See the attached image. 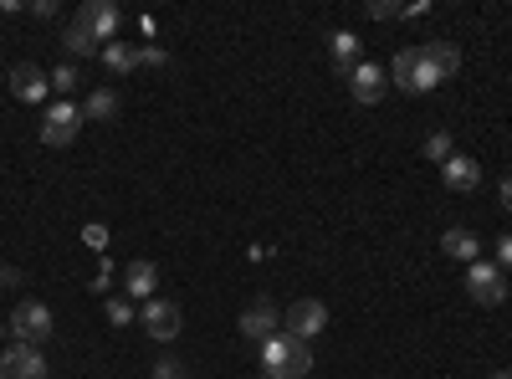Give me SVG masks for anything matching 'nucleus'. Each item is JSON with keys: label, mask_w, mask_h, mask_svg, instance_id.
<instances>
[{"label": "nucleus", "mask_w": 512, "mask_h": 379, "mask_svg": "<svg viewBox=\"0 0 512 379\" xmlns=\"http://www.w3.org/2000/svg\"><path fill=\"white\" fill-rule=\"evenodd\" d=\"M308 369H313V349L303 339H292L287 328L262 344V374L267 379H303Z\"/></svg>", "instance_id": "1"}, {"label": "nucleus", "mask_w": 512, "mask_h": 379, "mask_svg": "<svg viewBox=\"0 0 512 379\" xmlns=\"http://www.w3.org/2000/svg\"><path fill=\"white\" fill-rule=\"evenodd\" d=\"M390 82L405 88V93H431V88H441V72H436V62H431L425 47H405V52H395Z\"/></svg>", "instance_id": "2"}, {"label": "nucleus", "mask_w": 512, "mask_h": 379, "mask_svg": "<svg viewBox=\"0 0 512 379\" xmlns=\"http://www.w3.org/2000/svg\"><path fill=\"white\" fill-rule=\"evenodd\" d=\"M57 333V318H52V308L47 303H36V298H26L16 313H11V339L16 344H31V349H41Z\"/></svg>", "instance_id": "3"}, {"label": "nucleus", "mask_w": 512, "mask_h": 379, "mask_svg": "<svg viewBox=\"0 0 512 379\" xmlns=\"http://www.w3.org/2000/svg\"><path fill=\"white\" fill-rule=\"evenodd\" d=\"M466 292H472V303L482 308H502L507 303V277L497 262H472L466 267Z\"/></svg>", "instance_id": "4"}, {"label": "nucleus", "mask_w": 512, "mask_h": 379, "mask_svg": "<svg viewBox=\"0 0 512 379\" xmlns=\"http://www.w3.org/2000/svg\"><path fill=\"white\" fill-rule=\"evenodd\" d=\"M139 323H144L149 339L169 344V339H180L185 313H180V303H169V298H149V303H144V313H139Z\"/></svg>", "instance_id": "5"}, {"label": "nucleus", "mask_w": 512, "mask_h": 379, "mask_svg": "<svg viewBox=\"0 0 512 379\" xmlns=\"http://www.w3.org/2000/svg\"><path fill=\"white\" fill-rule=\"evenodd\" d=\"M77 129H82V108L52 103L47 118H41V144H47V149H67V144L77 139Z\"/></svg>", "instance_id": "6"}, {"label": "nucleus", "mask_w": 512, "mask_h": 379, "mask_svg": "<svg viewBox=\"0 0 512 379\" xmlns=\"http://www.w3.org/2000/svg\"><path fill=\"white\" fill-rule=\"evenodd\" d=\"M77 26L88 31L98 47H108V41L118 36V26H123V11L113 6V0H88V6L77 11Z\"/></svg>", "instance_id": "7"}, {"label": "nucleus", "mask_w": 512, "mask_h": 379, "mask_svg": "<svg viewBox=\"0 0 512 379\" xmlns=\"http://www.w3.org/2000/svg\"><path fill=\"white\" fill-rule=\"evenodd\" d=\"M0 379H52L47 354L31 349V344H11L6 354H0Z\"/></svg>", "instance_id": "8"}, {"label": "nucleus", "mask_w": 512, "mask_h": 379, "mask_svg": "<svg viewBox=\"0 0 512 379\" xmlns=\"http://www.w3.org/2000/svg\"><path fill=\"white\" fill-rule=\"evenodd\" d=\"M323 328H328V303H318V298H297V303L287 308V333H292V339L313 344Z\"/></svg>", "instance_id": "9"}, {"label": "nucleus", "mask_w": 512, "mask_h": 379, "mask_svg": "<svg viewBox=\"0 0 512 379\" xmlns=\"http://www.w3.org/2000/svg\"><path fill=\"white\" fill-rule=\"evenodd\" d=\"M11 93L21 98V103H41L52 93V72H41L36 62H16L11 67Z\"/></svg>", "instance_id": "10"}, {"label": "nucleus", "mask_w": 512, "mask_h": 379, "mask_svg": "<svg viewBox=\"0 0 512 379\" xmlns=\"http://www.w3.org/2000/svg\"><path fill=\"white\" fill-rule=\"evenodd\" d=\"M441 180H446V190H456V195H472V190L482 185V164H477L472 154H451V159L441 164Z\"/></svg>", "instance_id": "11"}, {"label": "nucleus", "mask_w": 512, "mask_h": 379, "mask_svg": "<svg viewBox=\"0 0 512 379\" xmlns=\"http://www.w3.org/2000/svg\"><path fill=\"white\" fill-rule=\"evenodd\" d=\"M236 328H241V339H246V344H267L272 333H277V308H272L267 298H262V303H251V308L241 313Z\"/></svg>", "instance_id": "12"}, {"label": "nucleus", "mask_w": 512, "mask_h": 379, "mask_svg": "<svg viewBox=\"0 0 512 379\" xmlns=\"http://www.w3.org/2000/svg\"><path fill=\"white\" fill-rule=\"evenodd\" d=\"M384 88H390V77L379 72V62H359V67L349 72V93H354V103H379Z\"/></svg>", "instance_id": "13"}, {"label": "nucleus", "mask_w": 512, "mask_h": 379, "mask_svg": "<svg viewBox=\"0 0 512 379\" xmlns=\"http://www.w3.org/2000/svg\"><path fill=\"white\" fill-rule=\"evenodd\" d=\"M154 287H159V267L154 262H128L123 267V292H128V303H134V298H154Z\"/></svg>", "instance_id": "14"}, {"label": "nucleus", "mask_w": 512, "mask_h": 379, "mask_svg": "<svg viewBox=\"0 0 512 379\" xmlns=\"http://www.w3.org/2000/svg\"><path fill=\"white\" fill-rule=\"evenodd\" d=\"M441 251H446L451 262H466V267L482 262V241H477L472 231H461V226H451V231L441 236Z\"/></svg>", "instance_id": "15"}, {"label": "nucleus", "mask_w": 512, "mask_h": 379, "mask_svg": "<svg viewBox=\"0 0 512 379\" xmlns=\"http://www.w3.org/2000/svg\"><path fill=\"white\" fill-rule=\"evenodd\" d=\"M359 47H364V41H359L354 31H333V36H328V57H333V67H338V72H354V67L364 62V57H359Z\"/></svg>", "instance_id": "16"}, {"label": "nucleus", "mask_w": 512, "mask_h": 379, "mask_svg": "<svg viewBox=\"0 0 512 379\" xmlns=\"http://www.w3.org/2000/svg\"><path fill=\"white\" fill-rule=\"evenodd\" d=\"M103 67L113 77H128L139 67V47H128V41H108V47H103Z\"/></svg>", "instance_id": "17"}, {"label": "nucleus", "mask_w": 512, "mask_h": 379, "mask_svg": "<svg viewBox=\"0 0 512 379\" xmlns=\"http://www.w3.org/2000/svg\"><path fill=\"white\" fill-rule=\"evenodd\" d=\"M108 118H118V93L113 88L88 93V103H82V123H108Z\"/></svg>", "instance_id": "18"}, {"label": "nucleus", "mask_w": 512, "mask_h": 379, "mask_svg": "<svg viewBox=\"0 0 512 379\" xmlns=\"http://www.w3.org/2000/svg\"><path fill=\"white\" fill-rule=\"evenodd\" d=\"M425 52H431V62H436L441 82H451V77L461 72V52L451 47V41H425Z\"/></svg>", "instance_id": "19"}, {"label": "nucleus", "mask_w": 512, "mask_h": 379, "mask_svg": "<svg viewBox=\"0 0 512 379\" xmlns=\"http://www.w3.org/2000/svg\"><path fill=\"white\" fill-rule=\"evenodd\" d=\"M420 154H425V159H431V164H446V159L456 154V144H451V134H446V129H436L431 139H425V144H420Z\"/></svg>", "instance_id": "20"}, {"label": "nucleus", "mask_w": 512, "mask_h": 379, "mask_svg": "<svg viewBox=\"0 0 512 379\" xmlns=\"http://www.w3.org/2000/svg\"><path fill=\"white\" fill-rule=\"evenodd\" d=\"M62 47H67V52H72V57H93V47H98V41H93V36H88V31H82V26H77V21H72V26H67V31H62Z\"/></svg>", "instance_id": "21"}, {"label": "nucleus", "mask_w": 512, "mask_h": 379, "mask_svg": "<svg viewBox=\"0 0 512 379\" xmlns=\"http://www.w3.org/2000/svg\"><path fill=\"white\" fill-rule=\"evenodd\" d=\"M82 88V72H77V62H62L57 72H52V93H77Z\"/></svg>", "instance_id": "22"}, {"label": "nucleus", "mask_w": 512, "mask_h": 379, "mask_svg": "<svg viewBox=\"0 0 512 379\" xmlns=\"http://www.w3.org/2000/svg\"><path fill=\"white\" fill-rule=\"evenodd\" d=\"M149 374H154V379H190L180 359H154V369H149Z\"/></svg>", "instance_id": "23"}, {"label": "nucleus", "mask_w": 512, "mask_h": 379, "mask_svg": "<svg viewBox=\"0 0 512 379\" xmlns=\"http://www.w3.org/2000/svg\"><path fill=\"white\" fill-rule=\"evenodd\" d=\"M108 323H118V328L134 323V303H128V298H113V303H108Z\"/></svg>", "instance_id": "24"}, {"label": "nucleus", "mask_w": 512, "mask_h": 379, "mask_svg": "<svg viewBox=\"0 0 512 379\" xmlns=\"http://www.w3.org/2000/svg\"><path fill=\"white\" fill-rule=\"evenodd\" d=\"M395 16H400L395 0H369V21H395Z\"/></svg>", "instance_id": "25"}, {"label": "nucleus", "mask_w": 512, "mask_h": 379, "mask_svg": "<svg viewBox=\"0 0 512 379\" xmlns=\"http://www.w3.org/2000/svg\"><path fill=\"white\" fill-rule=\"evenodd\" d=\"M164 62H169L164 47H139V67H164Z\"/></svg>", "instance_id": "26"}, {"label": "nucleus", "mask_w": 512, "mask_h": 379, "mask_svg": "<svg viewBox=\"0 0 512 379\" xmlns=\"http://www.w3.org/2000/svg\"><path fill=\"white\" fill-rule=\"evenodd\" d=\"M497 267H502V272H512V236H502V241H497Z\"/></svg>", "instance_id": "27"}, {"label": "nucleus", "mask_w": 512, "mask_h": 379, "mask_svg": "<svg viewBox=\"0 0 512 379\" xmlns=\"http://www.w3.org/2000/svg\"><path fill=\"white\" fill-rule=\"evenodd\" d=\"M82 241H88L93 251H103V241H108V226H88V231H82Z\"/></svg>", "instance_id": "28"}, {"label": "nucleus", "mask_w": 512, "mask_h": 379, "mask_svg": "<svg viewBox=\"0 0 512 379\" xmlns=\"http://www.w3.org/2000/svg\"><path fill=\"white\" fill-rule=\"evenodd\" d=\"M31 16H41V21H52V16H57V0H36V6H31Z\"/></svg>", "instance_id": "29"}, {"label": "nucleus", "mask_w": 512, "mask_h": 379, "mask_svg": "<svg viewBox=\"0 0 512 379\" xmlns=\"http://www.w3.org/2000/svg\"><path fill=\"white\" fill-rule=\"evenodd\" d=\"M16 282H21V272H16V267H0V287H16Z\"/></svg>", "instance_id": "30"}, {"label": "nucleus", "mask_w": 512, "mask_h": 379, "mask_svg": "<svg viewBox=\"0 0 512 379\" xmlns=\"http://www.w3.org/2000/svg\"><path fill=\"white\" fill-rule=\"evenodd\" d=\"M502 205H507V210H512V175H507V180H502Z\"/></svg>", "instance_id": "31"}, {"label": "nucleus", "mask_w": 512, "mask_h": 379, "mask_svg": "<svg viewBox=\"0 0 512 379\" xmlns=\"http://www.w3.org/2000/svg\"><path fill=\"white\" fill-rule=\"evenodd\" d=\"M492 379H512V369H497V374H492Z\"/></svg>", "instance_id": "32"}]
</instances>
